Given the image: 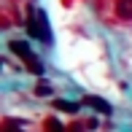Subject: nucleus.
I'll use <instances>...</instances> for the list:
<instances>
[{
  "label": "nucleus",
  "instance_id": "f257e3e1",
  "mask_svg": "<svg viewBox=\"0 0 132 132\" xmlns=\"http://www.w3.org/2000/svg\"><path fill=\"white\" fill-rule=\"evenodd\" d=\"M94 5L105 24L111 27L132 24V0H94Z\"/></svg>",
  "mask_w": 132,
  "mask_h": 132
},
{
  "label": "nucleus",
  "instance_id": "f03ea898",
  "mask_svg": "<svg viewBox=\"0 0 132 132\" xmlns=\"http://www.w3.org/2000/svg\"><path fill=\"white\" fill-rule=\"evenodd\" d=\"M30 32L35 35V38H40V40H49V27H46V14L43 11H38V14L30 19Z\"/></svg>",
  "mask_w": 132,
  "mask_h": 132
},
{
  "label": "nucleus",
  "instance_id": "7ed1b4c3",
  "mask_svg": "<svg viewBox=\"0 0 132 132\" xmlns=\"http://www.w3.org/2000/svg\"><path fill=\"white\" fill-rule=\"evenodd\" d=\"M8 46H11V51H14V54H19V57H24V59H27V62H30V59H32V57H35V54H32V51H30V46L24 43V40H11V43H8Z\"/></svg>",
  "mask_w": 132,
  "mask_h": 132
},
{
  "label": "nucleus",
  "instance_id": "20e7f679",
  "mask_svg": "<svg viewBox=\"0 0 132 132\" xmlns=\"http://www.w3.org/2000/svg\"><path fill=\"white\" fill-rule=\"evenodd\" d=\"M84 105H89V108H94L97 113H111V105L105 103V100H100V97H94V94H89L86 100H84Z\"/></svg>",
  "mask_w": 132,
  "mask_h": 132
},
{
  "label": "nucleus",
  "instance_id": "39448f33",
  "mask_svg": "<svg viewBox=\"0 0 132 132\" xmlns=\"http://www.w3.org/2000/svg\"><path fill=\"white\" fill-rule=\"evenodd\" d=\"M54 108H59V111H68V113L76 111V105H73V103H65V100H57V103H54Z\"/></svg>",
  "mask_w": 132,
  "mask_h": 132
},
{
  "label": "nucleus",
  "instance_id": "423d86ee",
  "mask_svg": "<svg viewBox=\"0 0 132 132\" xmlns=\"http://www.w3.org/2000/svg\"><path fill=\"white\" fill-rule=\"evenodd\" d=\"M35 92H38V94H51V86H49L46 81H40L38 86H35Z\"/></svg>",
  "mask_w": 132,
  "mask_h": 132
},
{
  "label": "nucleus",
  "instance_id": "0eeeda50",
  "mask_svg": "<svg viewBox=\"0 0 132 132\" xmlns=\"http://www.w3.org/2000/svg\"><path fill=\"white\" fill-rule=\"evenodd\" d=\"M68 132H78V129H76V127H73V129H68Z\"/></svg>",
  "mask_w": 132,
  "mask_h": 132
}]
</instances>
